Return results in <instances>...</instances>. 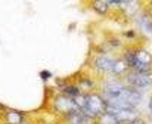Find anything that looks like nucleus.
Wrapping results in <instances>:
<instances>
[{"label": "nucleus", "mask_w": 152, "mask_h": 124, "mask_svg": "<svg viewBox=\"0 0 152 124\" xmlns=\"http://www.w3.org/2000/svg\"><path fill=\"white\" fill-rule=\"evenodd\" d=\"M40 77H42L43 81H48V80L52 77V74L49 72V71H42V72H40Z\"/></svg>", "instance_id": "9b49d317"}, {"label": "nucleus", "mask_w": 152, "mask_h": 124, "mask_svg": "<svg viewBox=\"0 0 152 124\" xmlns=\"http://www.w3.org/2000/svg\"><path fill=\"white\" fill-rule=\"evenodd\" d=\"M149 111L152 112V98H151V101H149Z\"/></svg>", "instance_id": "4468645a"}, {"label": "nucleus", "mask_w": 152, "mask_h": 124, "mask_svg": "<svg viewBox=\"0 0 152 124\" xmlns=\"http://www.w3.org/2000/svg\"><path fill=\"white\" fill-rule=\"evenodd\" d=\"M0 109H1V105H0Z\"/></svg>", "instance_id": "dca6fc26"}, {"label": "nucleus", "mask_w": 152, "mask_h": 124, "mask_svg": "<svg viewBox=\"0 0 152 124\" xmlns=\"http://www.w3.org/2000/svg\"><path fill=\"white\" fill-rule=\"evenodd\" d=\"M121 59L127 63L130 71L152 72V56L145 49H126Z\"/></svg>", "instance_id": "f257e3e1"}, {"label": "nucleus", "mask_w": 152, "mask_h": 124, "mask_svg": "<svg viewBox=\"0 0 152 124\" xmlns=\"http://www.w3.org/2000/svg\"><path fill=\"white\" fill-rule=\"evenodd\" d=\"M43 124H59V123H53V121H49V123H43Z\"/></svg>", "instance_id": "2eb2a0df"}, {"label": "nucleus", "mask_w": 152, "mask_h": 124, "mask_svg": "<svg viewBox=\"0 0 152 124\" xmlns=\"http://www.w3.org/2000/svg\"><path fill=\"white\" fill-rule=\"evenodd\" d=\"M25 120V114L15 111V109H6L3 114V121L6 124H21Z\"/></svg>", "instance_id": "0eeeda50"}, {"label": "nucleus", "mask_w": 152, "mask_h": 124, "mask_svg": "<svg viewBox=\"0 0 152 124\" xmlns=\"http://www.w3.org/2000/svg\"><path fill=\"white\" fill-rule=\"evenodd\" d=\"M124 37L126 39H133L134 37V31H126L124 33Z\"/></svg>", "instance_id": "f8f14e48"}, {"label": "nucleus", "mask_w": 152, "mask_h": 124, "mask_svg": "<svg viewBox=\"0 0 152 124\" xmlns=\"http://www.w3.org/2000/svg\"><path fill=\"white\" fill-rule=\"evenodd\" d=\"M115 58H112L109 53L106 52H101L99 55H96L93 58V66L95 69L105 72V74H112V69H114V65H115Z\"/></svg>", "instance_id": "39448f33"}, {"label": "nucleus", "mask_w": 152, "mask_h": 124, "mask_svg": "<svg viewBox=\"0 0 152 124\" xmlns=\"http://www.w3.org/2000/svg\"><path fill=\"white\" fill-rule=\"evenodd\" d=\"M50 105L52 108L55 109V112H58L62 117H65V115H68V114H71V112L78 109L75 102H74V99H71V98H68V96H65L62 93H56L53 96Z\"/></svg>", "instance_id": "7ed1b4c3"}, {"label": "nucleus", "mask_w": 152, "mask_h": 124, "mask_svg": "<svg viewBox=\"0 0 152 124\" xmlns=\"http://www.w3.org/2000/svg\"><path fill=\"white\" fill-rule=\"evenodd\" d=\"M61 93L68 96V98H71V99H75L77 96L83 95V92L78 89V86L75 83H65V84H62L61 86Z\"/></svg>", "instance_id": "6e6552de"}, {"label": "nucleus", "mask_w": 152, "mask_h": 124, "mask_svg": "<svg viewBox=\"0 0 152 124\" xmlns=\"http://www.w3.org/2000/svg\"><path fill=\"white\" fill-rule=\"evenodd\" d=\"M105 109H106V102L102 98L101 93L92 92V93L86 95V105L81 111L87 117H90L93 121H96L102 114H105Z\"/></svg>", "instance_id": "f03ea898"}, {"label": "nucleus", "mask_w": 152, "mask_h": 124, "mask_svg": "<svg viewBox=\"0 0 152 124\" xmlns=\"http://www.w3.org/2000/svg\"><path fill=\"white\" fill-rule=\"evenodd\" d=\"M137 22H139V27L146 31V33H152V16L151 13L148 12H142L137 15Z\"/></svg>", "instance_id": "1a4fd4ad"}, {"label": "nucleus", "mask_w": 152, "mask_h": 124, "mask_svg": "<svg viewBox=\"0 0 152 124\" xmlns=\"http://www.w3.org/2000/svg\"><path fill=\"white\" fill-rule=\"evenodd\" d=\"M62 121L65 124H95V121L90 117H87L80 109H77V111H74V112H71V114H68L65 117H62Z\"/></svg>", "instance_id": "423d86ee"}, {"label": "nucleus", "mask_w": 152, "mask_h": 124, "mask_svg": "<svg viewBox=\"0 0 152 124\" xmlns=\"http://www.w3.org/2000/svg\"><path fill=\"white\" fill-rule=\"evenodd\" d=\"M108 7H109V4H108V1H105V0H99V1H93V3H92V9L96 10L98 13H101V15L108 12Z\"/></svg>", "instance_id": "9d476101"}, {"label": "nucleus", "mask_w": 152, "mask_h": 124, "mask_svg": "<svg viewBox=\"0 0 152 124\" xmlns=\"http://www.w3.org/2000/svg\"><path fill=\"white\" fill-rule=\"evenodd\" d=\"M124 83L129 87L133 89H145L152 84V72H134V71H129L124 75Z\"/></svg>", "instance_id": "20e7f679"}, {"label": "nucleus", "mask_w": 152, "mask_h": 124, "mask_svg": "<svg viewBox=\"0 0 152 124\" xmlns=\"http://www.w3.org/2000/svg\"><path fill=\"white\" fill-rule=\"evenodd\" d=\"M21 124H36V123H34L33 120H30V118H25V120H24Z\"/></svg>", "instance_id": "ddd939ff"}]
</instances>
